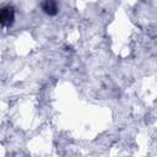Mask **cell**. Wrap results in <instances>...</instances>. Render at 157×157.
I'll return each instance as SVG.
<instances>
[{
    "instance_id": "1",
    "label": "cell",
    "mask_w": 157,
    "mask_h": 157,
    "mask_svg": "<svg viewBox=\"0 0 157 157\" xmlns=\"http://www.w3.org/2000/svg\"><path fill=\"white\" fill-rule=\"evenodd\" d=\"M15 20V11L12 6H5L0 12V22L4 27H10Z\"/></svg>"
},
{
    "instance_id": "2",
    "label": "cell",
    "mask_w": 157,
    "mask_h": 157,
    "mask_svg": "<svg viewBox=\"0 0 157 157\" xmlns=\"http://www.w3.org/2000/svg\"><path fill=\"white\" fill-rule=\"evenodd\" d=\"M40 6L42 10L49 16H54L58 13V4L55 0H42Z\"/></svg>"
}]
</instances>
